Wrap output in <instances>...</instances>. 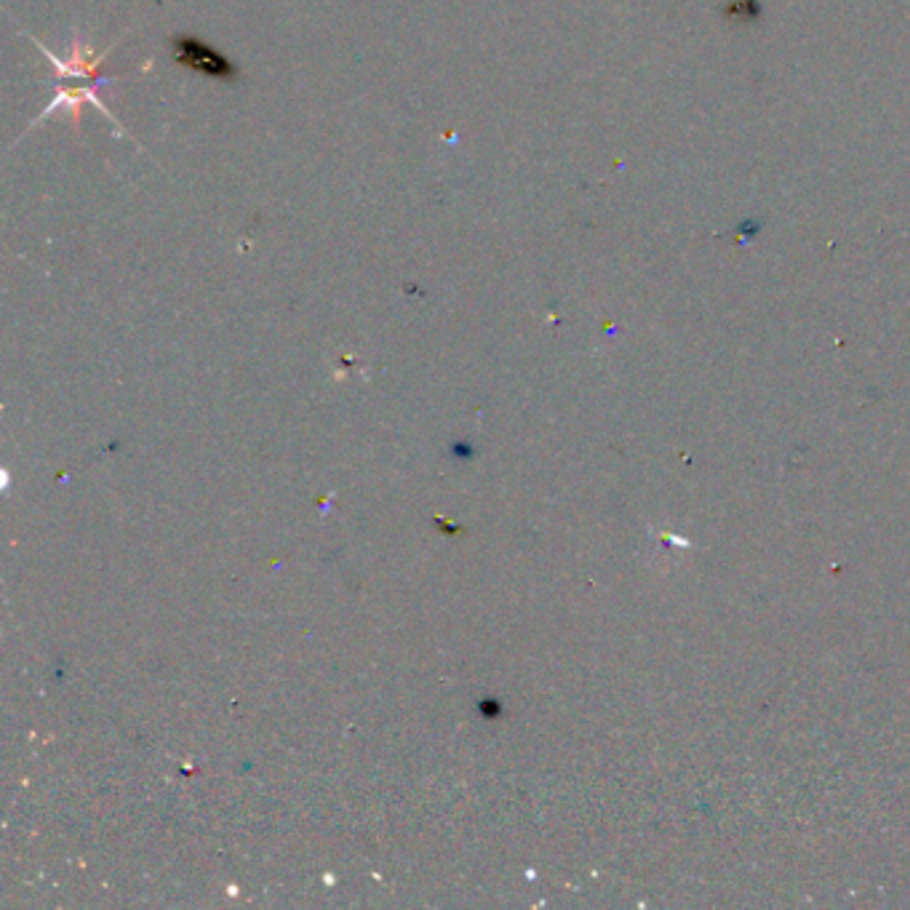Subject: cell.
I'll list each match as a JSON object with an SVG mask.
<instances>
[{
	"label": "cell",
	"instance_id": "6da1fadb",
	"mask_svg": "<svg viewBox=\"0 0 910 910\" xmlns=\"http://www.w3.org/2000/svg\"><path fill=\"white\" fill-rule=\"evenodd\" d=\"M174 48V65L182 67V70L198 73L203 78L217 80V84H238L241 70L235 67L233 59H228L220 48H214L211 43L201 41L196 35H177L171 41Z\"/></svg>",
	"mask_w": 910,
	"mask_h": 910
},
{
	"label": "cell",
	"instance_id": "7a4b0ae2",
	"mask_svg": "<svg viewBox=\"0 0 910 910\" xmlns=\"http://www.w3.org/2000/svg\"><path fill=\"white\" fill-rule=\"evenodd\" d=\"M86 102H91L93 108H97L99 112H102V115H108L110 121H112V115H110V110L104 108L102 104V99L97 97V84H84V86H67V84H59L56 86V97L52 99V102H48V108L41 112V115L35 118L33 123H30V129H35L37 123H43L46 121L48 115H54L56 110H62L65 108L67 112H70V123H73V129H78V123H80V108H84Z\"/></svg>",
	"mask_w": 910,
	"mask_h": 910
},
{
	"label": "cell",
	"instance_id": "3957f363",
	"mask_svg": "<svg viewBox=\"0 0 910 910\" xmlns=\"http://www.w3.org/2000/svg\"><path fill=\"white\" fill-rule=\"evenodd\" d=\"M37 48H41V52L46 54L48 59H52V65L56 67V75H59V78H84V80H91V84H97V86L99 84H110V80H112V78H108V75H102V62L108 59V52L93 56L91 48L86 46L84 41H78V37H75L73 56L67 62L56 59V56L48 52V48H43L41 43H37Z\"/></svg>",
	"mask_w": 910,
	"mask_h": 910
}]
</instances>
